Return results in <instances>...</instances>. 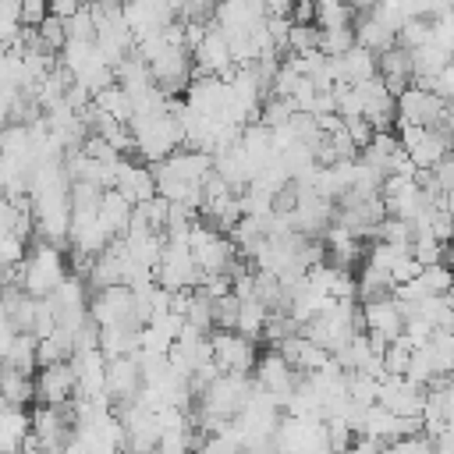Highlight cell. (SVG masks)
Returning a JSON list of instances; mask_svg holds the SVG:
<instances>
[{
	"instance_id": "obj_1",
	"label": "cell",
	"mask_w": 454,
	"mask_h": 454,
	"mask_svg": "<svg viewBox=\"0 0 454 454\" xmlns=\"http://www.w3.org/2000/svg\"><path fill=\"white\" fill-rule=\"evenodd\" d=\"M128 128H131V138H135V156L149 167L163 163L184 142V131H181V121H177L174 110L149 114V117H131Z\"/></svg>"
},
{
	"instance_id": "obj_2",
	"label": "cell",
	"mask_w": 454,
	"mask_h": 454,
	"mask_svg": "<svg viewBox=\"0 0 454 454\" xmlns=\"http://www.w3.org/2000/svg\"><path fill=\"white\" fill-rule=\"evenodd\" d=\"M67 280V262H64V252L57 245H46V241H35L21 262V280L18 287L32 298H50L60 284Z\"/></svg>"
},
{
	"instance_id": "obj_3",
	"label": "cell",
	"mask_w": 454,
	"mask_h": 454,
	"mask_svg": "<svg viewBox=\"0 0 454 454\" xmlns=\"http://www.w3.org/2000/svg\"><path fill=\"white\" fill-rule=\"evenodd\" d=\"M188 248H192V259L199 266V273H231L234 262H238V248L231 241V234L209 227L206 220H195L192 231H188Z\"/></svg>"
},
{
	"instance_id": "obj_4",
	"label": "cell",
	"mask_w": 454,
	"mask_h": 454,
	"mask_svg": "<svg viewBox=\"0 0 454 454\" xmlns=\"http://www.w3.org/2000/svg\"><path fill=\"white\" fill-rule=\"evenodd\" d=\"M89 319L106 330V326H135L142 330V319H138V298L131 287L117 284V287H103L89 298Z\"/></svg>"
},
{
	"instance_id": "obj_5",
	"label": "cell",
	"mask_w": 454,
	"mask_h": 454,
	"mask_svg": "<svg viewBox=\"0 0 454 454\" xmlns=\"http://www.w3.org/2000/svg\"><path fill=\"white\" fill-rule=\"evenodd\" d=\"M447 114V99L426 85H408L397 96V124L394 128H440Z\"/></svg>"
},
{
	"instance_id": "obj_6",
	"label": "cell",
	"mask_w": 454,
	"mask_h": 454,
	"mask_svg": "<svg viewBox=\"0 0 454 454\" xmlns=\"http://www.w3.org/2000/svg\"><path fill=\"white\" fill-rule=\"evenodd\" d=\"M209 348H213V365L227 376H248L259 362L255 340L241 337L238 330H213L209 333Z\"/></svg>"
},
{
	"instance_id": "obj_7",
	"label": "cell",
	"mask_w": 454,
	"mask_h": 454,
	"mask_svg": "<svg viewBox=\"0 0 454 454\" xmlns=\"http://www.w3.org/2000/svg\"><path fill=\"white\" fill-rule=\"evenodd\" d=\"M252 380H255V387H259L262 394H270L280 408H287L291 394H294L298 383H301V376L291 369V362H287L277 348L259 355V362H255V369H252Z\"/></svg>"
},
{
	"instance_id": "obj_8",
	"label": "cell",
	"mask_w": 454,
	"mask_h": 454,
	"mask_svg": "<svg viewBox=\"0 0 454 454\" xmlns=\"http://www.w3.org/2000/svg\"><path fill=\"white\" fill-rule=\"evenodd\" d=\"M397 138L415 170H433L454 149L440 128H397Z\"/></svg>"
},
{
	"instance_id": "obj_9",
	"label": "cell",
	"mask_w": 454,
	"mask_h": 454,
	"mask_svg": "<svg viewBox=\"0 0 454 454\" xmlns=\"http://www.w3.org/2000/svg\"><path fill=\"white\" fill-rule=\"evenodd\" d=\"M362 326L372 340L380 344H394L404 337V305L387 294V298H372V301H362Z\"/></svg>"
},
{
	"instance_id": "obj_10",
	"label": "cell",
	"mask_w": 454,
	"mask_h": 454,
	"mask_svg": "<svg viewBox=\"0 0 454 454\" xmlns=\"http://www.w3.org/2000/svg\"><path fill=\"white\" fill-rule=\"evenodd\" d=\"M426 394H429V387H422V383H415V380H408V376H390V372H383V376H380V401H376V404L390 408V411L401 415V419H422Z\"/></svg>"
},
{
	"instance_id": "obj_11",
	"label": "cell",
	"mask_w": 454,
	"mask_h": 454,
	"mask_svg": "<svg viewBox=\"0 0 454 454\" xmlns=\"http://www.w3.org/2000/svg\"><path fill=\"white\" fill-rule=\"evenodd\" d=\"M192 60H195L199 74L231 78V71H234V53H231V43H227V35L220 32V25H206L202 39L192 46Z\"/></svg>"
},
{
	"instance_id": "obj_12",
	"label": "cell",
	"mask_w": 454,
	"mask_h": 454,
	"mask_svg": "<svg viewBox=\"0 0 454 454\" xmlns=\"http://www.w3.org/2000/svg\"><path fill=\"white\" fill-rule=\"evenodd\" d=\"M78 397V380L71 362H57V365H39L35 372V401L39 404H53L64 408L67 401Z\"/></svg>"
},
{
	"instance_id": "obj_13",
	"label": "cell",
	"mask_w": 454,
	"mask_h": 454,
	"mask_svg": "<svg viewBox=\"0 0 454 454\" xmlns=\"http://www.w3.org/2000/svg\"><path fill=\"white\" fill-rule=\"evenodd\" d=\"M114 192H121L131 206H142L156 195V177H153V167L138 163V160H128L121 156L117 163V177H114Z\"/></svg>"
},
{
	"instance_id": "obj_14",
	"label": "cell",
	"mask_w": 454,
	"mask_h": 454,
	"mask_svg": "<svg viewBox=\"0 0 454 454\" xmlns=\"http://www.w3.org/2000/svg\"><path fill=\"white\" fill-rule=\"evenodd\" d=\"M138 390H142V369H138V358H135V355L106 358V397L114 401V408L135 401Z\"/></svg>"
},
{
	"instance_id": "obj_15",
	"label": "cell",
	"mask_w": 454,
	"mask_h": 454,
	"mask_svg": "<svg viewBox=\"0 0 454 454\" xmlns=\"http://www.w3.org/2000/svg\"><path fill=\"white\" fill-rule=\"evenodd\" d=\"M376 74L383 78V85L394 92V96H401L408 85H415V71H411V53L404 50V46H394V50H387V53H380L376 57Z\"/></svg>"
},
{
	"instance_id": "obj_16",
	"label": "cell",
	"mask_w": 454,
	"mask_h": 454,
	"mask_svg": "<svg viewBox=\"0 0 454 454\" xmlns=\"http://www.w3.org/2000/svg\"><path fill=\"white\" fill-rule=\"evenodd\" d=\"M333 67H337V85H358V82H369L376 78V53H369L365 46H348L340 57H333Z\"/></svg>"
},
{
	"instance_id": "obj_17",
	"label": "cell",
	"mask_w": 454,
	"mask_h": 454,
	"mask_svg": "<svg viewBox=\"0 0 454 454\" xmlns=\"http://www.w3.org/2000/svg\"><path fill=\"white\" fill-rule=\"evenodd\" d=\"M96 216H99L103 231H106L110 238H124V234H128V227H131L135 206H131V202H128L121 192L106 188V192H103V199H99V209H96Z\"/></svg>"
},
{
	"instance_id": "obj_18",
	"label": "cell",
	"mask_w": 454,
	"mask_h": 454,
	"mask_svg": "<svg viewBox=\"0 0 454 454\" xmlns=\"http://www.w3.org/2000/svg\"><path fill=\"white\" fill-rule=\"evenodd\" d=\"M351 32H355V43H358V46H365L369 53H376V57L397 46V32H390V28H387L380 18H372L369 11H365L362 18H355Z\"/></svg>"
},
{
	"instance_id": "obj_19",
	"label": "cell",
	"mask_w": 454,
	"mask_h": 454,
	"mask_svg": "<svg viewBox=\"0 0 454 454\" xmlns=\"http://www.w3.org/2000/svg\"><path fill=\"white\" fill-rule=\"evenodd\" d=\"M0 397L11 408H25L28 401H35V376L18 372V369H0Z\"/></svg>"
},
{
	"instance_id": "obj_20",
	"label": "cell",
	"mask_w": 454,
	"mask_h": 454,
	"mask_svg": "<svg viewBox=\"0 0 454 454\" xmlns=\"http://www.w3.org/2000/svg\"><path fill=\"white\" fill-rule=\"evenodd\" d=\"M74 358V333L57 326L50 337H39V365H57Z\"/></svg>"
},
{
	"instance_id": "obj_21",
	"label": "cell",
	"mask_w": 454,
	"mask_h": 454,
	"mask_svg": "<svg viewBox=\"0 0 454 454\" xmlns=\"http://www.w3.org/2000/svg\"><path fill=\"white\" fill-rule=\"evenodd\" d=\"M4 365L32 376V369L39 365V337H32V333H18V337L11 340V348H7Z\"/></svg>"
},
{
	"instance_id": "obj_22",
	"label": "cell",
	"mask_w": 454,
	"mask_h": 454,
	"mask_svg": "<svg viewBox=\"0 0 454 454\" xmlns=\"http://www.w3.org/2000/svg\"><path fill=\"white\" fill-rule=\"evenodd\" d=\"M266 319H270V309H266L259 298H248V301H241V309H238L234 330H238L241 337H248V340H259L262 330H266Z\"/></svg>"
},
{
	"instance_id": "obj_23",
	"label": "cell",
	"mask_w": 454,
	"mask_h": 454,
	"mask_svg": "<svg viewBox=\"0 0 454 454\" xmlns=\"http://www.w3.org/2000/svg\"><path fill=\"white\" fill-rule=\"evenodd\" d=\"M426 89H433L436 96H443L447 103H454V60H450V64H447V67H443V71H440Z\"/></svg>"
},
{
	"instance_id": "obj_24",
	"label": "cell",
	"mask_w": 454,
	"mask_h": 454,
	"mask_svg": "<svg viewBox=\"0 0 454 454\" xmlns=\"http://www.w3.org/2000/svg\"><path fill=\"white\" fill-rule=\"evenodd\" d=\"M380 450H383V443H380V440L355 433V443H351V450H348V454H380Z\"/></svg>"
},
{
	"instance_id": "obj_25",
	"label": "cell",
	"mask_w": 454,
	"mask_h": 454,
	"mask_svg": "<svg viewBox=\"0 0 454 454\" xmlns=\"http://www.w3.org/2000/svg\"><path fill=\"white\" fill-rule=\"evenodd\" d=\"M440 131L450 138V145H454V103H447V114H443V124H440Z\"/></svg>"
},
{
	"instance_id": "obj_26",
	"label": "cell",
	"mask_w": 454,
	"mask_h": 454,
	"mask_svg": "<svg viewBox=\"0 0 454 454\" xmlns=\"http://www.w3.org/2000/svg\"><path fill=\"white\" fill-rule=\"evenodd\" d=\"M440 4H443V7H450V11H454V0H440Z\"/></svg>"
}]
</instances>
